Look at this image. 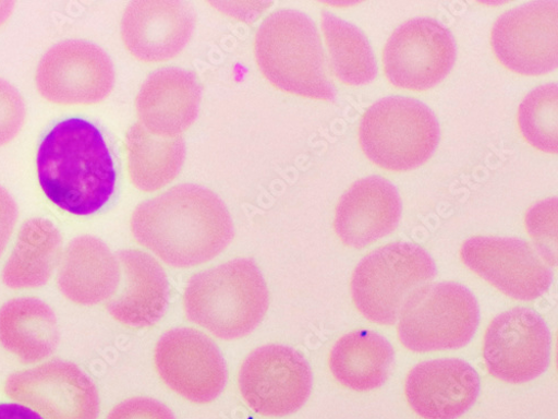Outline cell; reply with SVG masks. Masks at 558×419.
<instances>
[{
    "label": "cell",
    "instance_id": "obj_4",
    "mask_svg": "<svg viewBox=\"0 0 558 419\" xmlns=\"http://www.w3.org/2000/svg\"><path fill=\"white\" fill-rule=\"evenodd\" d=\"M254 52L262 73L278 89L308 99H336L319 34L305 14L278 11L269 15L256 33Z\"/></svg>",
    "mask_w": 558,
    "mask_h": 419
},
{
    "label": "cell",
    "instance_id": "obj_18",
    "mask_svg": "<svg viewBox=\"0 0 558 419\" xmlns=\"http://www.w3.org/2000/svg\"><path fill=\"white\" fill-rule=\"evenodd\" d=\"M401 213L396 185L383 177L369 176L355 181L341 197L335 229L344 246L363 249L391 235Z\"/></svg>",
    "mask_w": 558,
    "mask_h": 419
},
{
    "label": "cell",
    "instance_id": "obj_31",
    "mask_svg": "<svg viewBox=\"0 0 558 419\" xmlns=\"http://www.w3.org/2000/svg\"><path fill=\"white\" fill-rule=\"evenodd\" d=\"M19 211L10 193L0 188V256L3 255L12 238Z\"/></svg>",
    "mask_w": 558,
    "mask_h": 419
},
{
    "label": "cell",
    "instance_id": "obj_9",
    "mask_svg": "<svg viewBox=\"0 0 558 419\" xmlns=\"http://www.w3.org/2000/svg\"><path fill=\"white\" fill-rule=\"evenodd\" d=\"M239 385L247 405L266 417H284L300 410L313 386L312 370L296 350L268 345L243 362Z\"/></svg>",
    "mask_w": 558,
    "mask_h": 419
},
{
    "label": "cell",
    "instance_id": "obj_30",
    "mask_svg": "<svg viewBox=\"0 0 558 419\" xmlns=\"http://www.w3.org/2000/svg\"><path fill=\"white\" fill-rule=\"evenodd\" d=\"M107 419H175L171 410L160 402L135 397L116 406Z\"/></svg>",
    "mask_w": 558,
    "mask_h": 419
},
{
    "label": "cell",
    "instance_id": "obj_10",
    "mask_svg": "<svg viewBox=\"0 0 558 419\" xmlns=\"http://www.w3.org/2000/svg\"><path fill=\"white\" fill-rule=\"evenodd\" d=\"M550 333L544 319L529 308L497 315L484 338V359L494 378L525 384L544 374L549 364Z\"/></svg>",
    "mask_w": 558,
    "mask_h": 419
},
{
    "label": "cell",
    "instance_id": "obj_20",
    "mask_svg": "<svg viewBox=\"0 0 558 419\" xmlns=\"http://www.w3.org/2000/svg\"><path fill=\"white\" fill-rule=\"evenodd\" d=\"M118 259L124 271L125 286L107 309L116 321L126 327H151L167 310V274L155 258L142 251H121Z\"/></svg>",
    "mask_w": 558,
    "mask_h": 419
},
{
    "label": "cell",
    "instance_id": "obj_23",
    "mask_svg": "<svg viewBox=\"0 0 558 419\" xmlns=\"http://www.w3.org/2000/svg\"><path fill=\"white\" fill-rule=\"evenodd\" d=\"M395 363L391 344L375 332L360 331L343 336L330 355L335 379L355 392L374 391L388 381Z\"/></svg>",
    "mask_w": 558,
    "mask_h": 419
},
{
    "label": "cell",
    "instance_id": "obj_14",
    "mask_svg": "<svg viewBox=\"0 0 558 419\" xmlns=\"http://www.w3.org/2000/svg\"><path fill=\"white\" fill-rule=\"evenodd\" d=\"M5 392L45 419H97L100 412L96 385L69 361H50L16 372L8 380Z\"/></svg>",
    "mask_w": 558,
    "mask_h": 419
},
{
    "label": "cell",
    "instance_id": "obj_22",
    "mask_svg": "<svg viewBox=\"0 0 558 419\" xmlns=\"http://www.w3.org/2000/svg\"><path fill=\"white\" fill-rule=\"evenodd\" d=\"M60 342L54 311L34 298L11 300L0 309V344L25 363L49 358Z\"/></svg>",
    "mask_w": 558,
    "mask_h": 419
},
{
    "label": "cell",
    "instance_id": "obj_21",
    "mask_svg": "<svg viewBox=\"0 0 558 419\" xmlns=\"http://www.w3.org/2000/svg\"><path fill=\"white\" fill-rule=\"evenodd\" d=\"M116 255L99 239L81 237L65 250L58 276L61 294L81 306H96L111 299L121 284Z\"/></svg>",
    "mask_w": 558,
    "mask_h": 419
},
{
    "label": "cell",
    "instance_id": "obj_19",
    "mask_svg": "<svg viewBox=\"0 0 558 419\" xmlns=\"http://www.w3.org/2000/svg\"><path fill=\"white\" fill-rule=\"evenodd\" d=\"M201 100L202 88L193 72L159 70L147 79L136 97L138 123L158 136H180L196 121Z\"/></svg>",
    "mask_w": 558,
    "mask_h": 419
},
{
    "label": "cell",
    "instance_id": "obj_16",
    "mask_svg": "<svg viewBox=\"0 0 558 419\" xmlns=\"http://www.w3.org/2000/svg\"><path fill=\"white\" fill-rule=\"evenodd\" d=\"M195 25V12L187 2L136 0L124 12L121 35L132 57L146 63H161L184 50Z\"/></svg>",
    "mask_w": 558,
    "mask_h": 419
},
{
    "label": "cell",
    "instance_id": "obj_33",
    "mask_svg": "<svg viewBox=\"0 0 558 419\" xmlns=\"http://www.w3.org/2000/svg\"><path fill=\"white\" fill-rule=\"evenodd\" d=\"M15 3L11 0H0V26H2L12 15Z\"/></svg>",
    "mask_w": 558,
    "mask_h": 419
},
{
    "label": "cell",
    "instance_id": "obj_15",
    "mask_svg": "<svg viewBox=\"0 0 558 419\" xmlns=\"http://www.w3.org/2000/svg\"><path fill=\"white\" fill-rule=\"evenodd\" d=\"M460 256L485 282L515 300H536L553 282V274L537 250L520 239L472 238L462 244Z\"/></svg>",
    "mask_w": 558,
    "mask_h": 419
},
{
    "label": "cell",
    "instance_id": "obj_26",
    "mask_svg": "<svg viewBox=\"0 0 558 419\" xmlns=\"http://www.w3.org/2000/svg\"><path fill=\"white\" fill-rule=\"evenodd\" d=\"M322 28L336 76L347 85L375 81L378 67L365 35L353 24L324 12Z\"/></svg>",
    "mask_w": 558,
    "mask_h": 419
},
{
    "label": "cell",
    "instance_id": "obj_1",
    "mask_svg": "<svg viewBox=\"0 0 558 419\" xmlns=\"http://www.w3.org/2000/svg\"><path fill=\"white\" fill-rule=\"evenodd\" d=\"M131 231L140 246L175 268L208 263L234 239V224L223 202L191 183L140 204L131 217Z\"/></svg>",
    "mask_w": 558,
    "mask_h": 419
},
{
    "label": "cell",
    "instance_id": "obj_17",
    "mask_svg": "<svg viewBox=\"0 0 558 419\" xmlns=\"http://www.w3.org/2000/svg\"><path fill=\"white\" fill-rule=\"evenodd\" d=\"M481 391L477 371L459 359L416 364L405 381V397L424 419H457L476 403Z\"/></svg>",
    "mask_w": 558,
    "mask_h": 419
},
{
    "label": "cell",
    "instance_id": "obj_13",
    "mask_svg": "<svg viewBox=\"0 0 558 419\" xmlns=\"http://www.w3.org/2000/svg\"><path fill=\"white\" fill-rule=\"evenodd\" d=\"M155 364L162 382L195 404L217 399L227 383V368L216 344L191 328L168 332L158 342Z\"/></svg>",
    "mask_w": 558,
    "mask_h": 419
},
{
    "label": "cell",
    "instance_id": "obj_32",
    "mask_svg": "<svg viewBox=\"0 0 558 419\" xmlns=\"http://www.w3.org/2000/svg\"><path fill=\"white\" fill-rule=\"evenodd\" d=\"M0 419H44L36 411L20 404L0 403Z\"/></svg>",
    "mask_w": 558,
    "mask_h": 419
},
{
    "label": "cell",
    "instance_id": "obj_12",
    "mask_svg": "<svg viewBox=\"0 0 558 419\" xmlns=\"http://www.w3.org/2000/svg\"><path fill=\"white\" fill-rule=\"evenodd\" d=\"M498 61L522 75H543L558 64V2L539 0L504 13L492 31Z\"/></svg>",
    "mask_w": 558,
    "mask_h": 419
},
{
    "label": "cell",
    "instance_id": "obj_29",
    "mask_svg": "<svg viewBox=\"0 0 558 419\" xmlns=\"http://www.w3.org/2000/svg\"><path fill=\"white\" fill-rule=\"evenodd\" d=\"M25 117V104L20 92L0 79V147L10 144L17 136Z\"/></svg>",
    "mask_w": 558,
    "mask_h": 419
},
{
    "label": "cell",
    "instance_id": "obj_3",
    "mask_svg": "<svg viewBox=\"0 0 558 419\" xmlns=\"http://www.w3.org/2000/svg\"><path fill=\"white\" fill-rule=\"evenodd\" d=\"M268 307L265 278L250 259L232 260L195 274L183 294L185 316L227 342L252 334Z\"/></svg>",
    "mask_w": 558,
    "mask_h": 419
},
{
    "label": "cell",
    "instance_id": "obj_28",
    "mask_svg": "<svg viewBox=\"0 0 558 419\" xmlns=\"http://www.w3.org/2000/svg\"><path fill=\"white\" fill-rule=\"evenodd\" d=\"M526 228L548 265L557 264V199L537 203L527 212Z\"/></svg>",
    "mask_w": 558,
    "mask_h": 419
},
{
    "label": "cell",
    "instance_id": "obj_8",
    "mask_svg": "<svg viewBox=\"0 0 558 419\" xmlns=\"http://www.w3.org/2000/svg\"><path fill=\"white\" fill-rule=\"evenodd\" d=\"M114 68L99 46L84 40H65L41 58L36 85L46 100L63 106L96 105L113 89Z\"/></svg>",
    "mask_w": 558,
    "mask_h": 419
},
{
    "label": "cell",
    "instance_id": "obj_2",
    "mask_svg": "<svg viewBox=\"0 0 558 419\" xmlns=\"http://www.w3.org/2000/svg\"><path fill=\"white\" fill-rule=\"evenodd\" d=\"M37 175L46 196L76 216L99 212L114 193L117 173L100 130L81 118L59 122L37 153Z\"/></svg>",
    "mask_w": 558,
    "mask_h": 419
},
{
    "label": "cell",
    "instance_id": "obj_25",
    "mask_svg": "<svg viewBox=\"0 0 558 419\" xmlns=\"http://www.w3.org/2000/svg\"><path fill=\"white\" fill-rule=\"evenodd\" d=\"M125 144L130 179L137 190L157 192L180 173L185 158L181 136H158L135 123L128 131Z\"/></svg>",
    "mask_w": 558,
    "mask_h": 419
},
{
    "label": "cell",
    "instance_id": "obj_5",
    "mask_svg": "<svg viewBox=\"0 0 558 419\" xmlns=\"http://www.w3.org/2000/svg\"><path fill=\"white\" fill-rule=\"evenodd\" d=\"M359 139L372 163L390 171H409L430 159L439 143L440 128L425 104L389 97L366 110Z\"/></svg>",
    "mask_w": 558,
    "mask_h": 419
},
{
    "label": "cell",
    "instance_id": "obj_24",
    "mask_svg": "<svg viewBox=\"0 0 558 419\" xmlns=\"http://www.w3.org/2000/svg\"><path fill=\"white\" fill-rule=\"evenodd\" d=\"M62 238L49 219L32 218L21 228L15 248L3 271L11 289H36L50 282L58 264Z\"/></svg>",
    "mask_w": 558,
    "mask_h": 419
},
{
    "label": "cell",
    "instance_id": "obj_7",
    "mask_svg": "<svg viewBox=\"0 0 558 419\" xmlns=\"http://www.w3.org/2000/svg\"><path fill=\"white\" fill-rule=\"evenodd\" d=\"M398 336L414 352L462 348L480 324L475 296L453 283L426 285L407 299L399 315Z\"/></svg>",
    "mask_w": 558,
    "mask_h": 419
},
{
    "label": "cell",
    "instance_id": "obj_27",
    "mask_svg": "<svg viewBox=\"0 0 558 419\" xmlns=\"http://www.w3.org/2000/svg\"><path fill=\"white\" fill-rule=\"evenodd\" d=\"M557 103L558 86L549 83L533 89L519 109L520 129L527 143L547 154L558 149Z\"/></svg>",
    "mask_w": 558,
    "mask_h": 419
},
{
    "label": "cell",
    "instance_id": "obj_11",
    "mask_svg": "<svg viewBox=\"0 0 558 419\" xmlns=\"http://www.w3.org/2000/svg\"><path fill=\"white\" fill-rule=\"evenodd\" d=\"M456 59L452 34L434 19L417 17L400 25L390 36L384 67L395 86L426 91L450 73Z\"/></svg>",
    "mask_w": 558,
    "mask_h": 419
},
{
    "label": "cell",
    "instance_id": "obj_6",
    "mask_svg": "<svg viewBox=\"0 0 558 419\" xmlns=\"http://www.w3.org/2000/svg\"><path fill=\"white\" fill-rule=\"evenodd\" d=\"M435 276V262L423 248L397 242L361 261L351 279V295L364 318L392 325L411 294Z\"/></svg>",
    "mask_w": 558,
    "mask_h": 419
}]
</instances>
